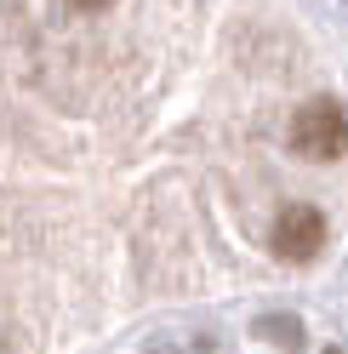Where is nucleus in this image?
Returning a JSON list of instances; mask_svg holds the SVG:
<instances>
[{"label":"nucleus","mask_w":348,"mask_h":354,"mask_svg":"<svg viewBox=\"0 0 348 354\" xmlns=\"http://www.w3.org/2000/svg\"><path fill=\"white\" fill-rule=\"evenodd\" d=\"M291 149L302 154V160H337V154L348 149V115H342V103H331V97L302 103L297 120H291Z\"/></svg>","instance_id":"obj_1"},{"label":"nucleus","mask_w":348,"mask_h":354,"mask_svg":"<svg viewBox=\"0 0 348 354\" xmlns=\"http://www.w3.org/2000/svg\"><path fill=\"white\" fill-rule=\"evenodd\" d=\"M325 246V217L314 206H286L274 223V252L291 257V263H309L314 252Z\"/></svg>","instance_id":"obj_2"},{"label":"nucleus","mask_w":348,"mask_h":354,"mask_svg":"<svg viewBox=\"0 0 348 354\" xmlns=\"http://www.w3.org/2000/svg\"><path fill=\"white\" fill-rule=\"evenodd\" d=\"M263 337H286V348H297L302 331H297V320H263Z\"/></svg>","instance_id":"obj_3"},{"label":"nucleus","mask_w":348,"mask_h":354,"mask_svg":"<svg viewBox=\"0 0 348 354\" xmlns=\"http://www.w3.org/2000/svg\"><path fill=\"white\" fill-rule=\"evenodd\" d=\"M75 6H86V12H97V6H108V0H75Z\"/></svg>","instance_id":"obj_4"},{"label":"nucleus","mask_w":348,"mask_h":354,"mask_svg":"<svg viewBox=\"0 0 348 354\" xmlns=\"http://www.w3.org/2000/svg\"><path fill=\"white\" fill-rule=\"evenodd\" d=\"M331 354H337V348H331Z\"/></svg>","instance_id":"obj_5"}]
</instances>
